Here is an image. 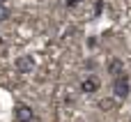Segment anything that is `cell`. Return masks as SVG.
<instances>
[{
    "mask_svg": "<svg viewBox=\"0 0 131 122\" xmlns=\"http://www.w3.org/2000/svg\"><path fill=\"white\" fill-rule=\"evenodd\" d=\"M131 92V81H129V74H120L113 78V97L115 99H127Z\"/></svg>",
    "mask_w": 131,
    "mask_h": 122,
    "instance_id": "6da1fadb",
    "label": "cell"
},
{
    "mask_svg": "<svg viewBox=\"0 0 131 122\" xmlns=\"http://www.w3.org/2000/svg\"><path fill=\"white\" fill-rule=\"evenodd\" d=\"M14 118H16V122H35V111L30 104H16Z\"/></svg>",
    "mask_w": 131,
    "mask_h": 122,
    "instance_id": "7a4b0ae2",
    "label": "cell"
},
{
    "mask_svg": "<svg viewBox=\"0 0 131 122\" xmlns=\"http://www.w3.org/2000/svg\"><path fill=\"white\" fill-rule=\"evenodd\" d=\"M99 88H101V81L97 76H85L81 81V92L83 95H94V92H99Z\"/></svg>",
    "mask_w": 131,
    "mask_h": 122,
    "instance_id": "3957f363",
    "label": "cell"
},
{
    "mask_svg": "<svg viewBox=\"0 0 131 122\" xmlns=\"http://www.w3.org/2000/svg\"><path fill=\"white\" fill-rule=\"evenodd\" d=\"M14 67H16L18 74H30L35 69V60H32V55H21V58H16Z\"/></svg>",
    "mask_w": 131,
    "mask_h": 122,
    "instance_id": "277c9868",
    "label": "cell"
},
{
    "mask_svg": "<svg viewBox=\"0 0 131 122\" xmlns=\"http://www.w3.org/2000/svg\"><path fill=\"white\" fill-rule=\"evenodd\" d=\"M108 74L115 78V76H120V74H124V62L120 60V58H113L111 62H108Z\"/></svg>",
    "mask_w": 131,
    "mask_h": 122,
    "instance_id": "5b68a950",
    "label": "cell"
},
{
    "mask_svg": "<svg viewBox=\"0 0 131 122\" xmlns=\"http://www.w3.org/2000/svg\"><path fill=\"white\" fill-rule=\"evenodd\" d=\"M97 108L99 111H115L117 108V101H115V97H106V99H99L97 101Z\"/></svg>",
    "mask_w": 131,
    "mask_h": 122,
    "instance_id": "8992f818",
    "label": "cell"
},
{
    "mask_svg": "<svg viewBox=\"0 0 131 122\" xmlns=\"http://www.w3.org/2000/svg\"><path fill=\"white\" fill-rule=\"evenodd\" d=\"M7 18H9V7L0 2V23H2V21H7Z\"/></svg>",
    "mask_w": 131,
    "mask_h": 122,
    "instance_id": "52a82bcc",
    "label": "cell"
},
{
    "mask_svg": "<svg viewBox=\"0 0 131 122\" xmlns=\"http://www.w3.org/2000/svg\"><path fill=\"white\" fill-rule=\"evenodd\" d=\"M78 2H81V0H67V2H64V5H67V7H69V9H71V7H76V5H78Z\"/></svg>",
    "mask_w": 131,
    "mask_h": 122,
    "instance_id": "ba28073f",
    "label": "cell"
},
{
    "mask_svg": "<svg viewBox=\"0 0 131 122\" xmlns=\"http://www.w3.org/2000/svg\"><path fill=\"white\" fill-rule=\"evenodd\" d=\"M0 2H2V5H5V2H7V0H0Z\"/></svg>",
    "mask_w": 131,
    "mask_h": 122,
    "instance_id": "9c48e42d",
    "label": "cell"
}]
</instances>
